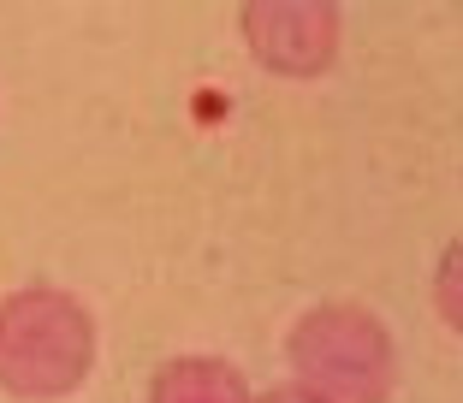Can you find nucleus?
<instances>
[{"label":"nucleus","mask_w":463,"mask_h":403,"mask_svg":"<svg viewBox=\"0 0 463 403\" xmlns=\"http://www.w3.org/2000/svg\"><path fill=\"white\" fill-rule=\"evenodd\" d=\"M149 403H250V386L220 356H173L155 374Z\"/></svg>","instance_id":"20e7f679"},{"label":"nucleus","mask_w":463,"mask_h":403,"mask_svg":"<svg viewBox=\"0 0 463 403\" xmlns=\"http://www.w3.org/2000/svg\"><path fill=\"white\" fill-rule=\"evenodd\" d=\"M96 368V321L60 285H24L0 303V391L71 398Z\"/></svg>","instance_id":"f257e3e1"},{"label":"nucleus","mask_w":463,"mask_h":403,"mask_svg":"<svg viewBox=\"0 0 463 403\" xmlns=\"http://www.w3.org/2000/svg\"><path fill=\"white\" fill-rule=\"evenodd\" d=\"M286 362L315 403H386L398 386L392 333L356 303H321L286 338Z\"/></svg>","instance_id":"f03ea898"},{"label":"nucleus","mask_w":463,"mask_h":403,"mask_svg":"<svg viewBox=\"0 0 463 403\" xmlns=\"http://www.w3.org/2000/svg\"><path fill=\"white\" fill-rule=\"evenodd\" d=\"M250 403H315V398H303L298 386H273V391H261V398H250Z\"/></svg>","instance_id":"39448f33"},{"label":"nucleus","mask_w":463,"mask_h":403,"mask_svg":"<svg viewBox=\"0 0 463 403\" xmlns=\"http://www.w3.org/2000/svg\"><path fill=\"white\" fill-rule=\"evenodd\" d=\"M250 54L279 78H315L339 54V6L333 0H250L238 13Z\"/></svg>","instance_id":"7ed1b4c3"}]
</instances>
